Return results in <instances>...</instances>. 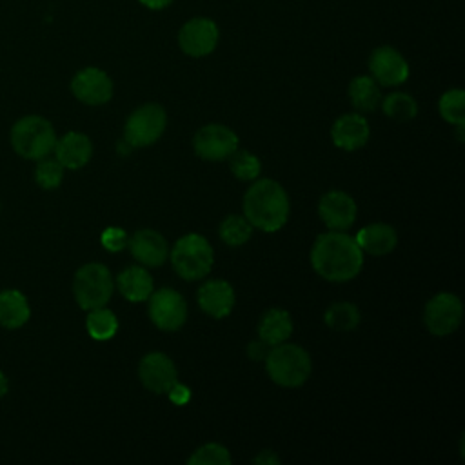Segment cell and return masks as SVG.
Masks as SVG:
<instances>
[{
    "mask_svg": "<svg viewBox=\"0 0 465 465\" xmlns=\"http://www.w3.org/2000/svg\"><path fill=\"white\" fill-rule=\"evenodd\" d=\"M311 265L327 282H349L363 267V251L343 231L322 232L311 247Z\"/></svg>",
    "mask_w": 465,
    "mask_h": 465,
    "instance_id": "obj_1",
    "label": "cell"
},
{
    "mask_svg": "<svg viewBox=\"0 0 465 465\" xmlns=\"http://www.w3.org/2000/svg\"><path fill=\"white\" fill-rule=\"evenodd\" d=\"M289 209L285 189L269 178L254 182L243 196V216L252 227L265 232L280 231L287 223Z\"/></svg>",
    "mask_w": 465,
    "mask_h": 465,
    "instance_id": "obj_2",
    "label": "cell"
},
{
    "mask_svg": "<svg viewBox=\"0 0 465 465\" xmlns=\"http://www.w3.org/2000/svg\"><path fill=\"white\" fill-rule=\"evenodd\" d=\"M269 378L282 387H300L307 381L312 363L309 352L296 343H278L265 356Z\"/></svg>",
    "mask_w": 465,
    "mask_h": 465,
    "instance_id": "obj_3",
    "label": "cell"
},
{
    "mask_svg": "<svg viewBox=\"0 0 465 465\" xmlns=\"http://www.w3.org/2000/svg\"><path fill=\"white\" fill-rule=\"evenodd\" d=\"M56 143V133L49 120L38 114L20 118L11 129V145L25 160L49 156Z\"/></svg>",
    "mask_w": 465,
    "mask_h": 465,
    "instance_id": "obj_4",
    "label": "cell"
},
{
    "mask_svg": "<svg viewBox=\"0 0 465 465\" xmlns=\"http://www.w3.org/2000/svg\"><path fill=\"white\" fill-rule=\"evenodd\" d=\"M213 262L214 252L211 243L196 232H187L178 238L171 251L173 269L183 280L194 282L205 278L213 269Z\"/></svg>",
    "mask_w": 465,
    "mask_h": 465,
    "instance_id": "obj_5",
    "label": "cell"
},
{
    "mask_svg": "<svg viewBox=\"0 0 465 465\" xmlns=\"http://www.w3.org/2000/svg\"><path fill=\"white\" fill-rule=\"evenodd\" d=\"M114 291V280L111 271L98 263L91 262L82 265L73 280V294L80 309L91 311L96 307H104Z\"/></svg>",
    "mask_w": 465,
    "mask_h": 465,
    "instance_id": "obj_6",
    "label": "cell"
},
{
    "mask_svg": "<svg viewBox=\"0 0 465 465\" xmlns=\"http://www.w3.org/2000/svg\"><path fill=\"white\" fill-rule=\"evenodd\" d=\"M167 114L158 104H145L134 109L124 125V140L131 147L153 145L165 131Z\"/></svg>",
    "mask_w": 465,
    "mask_h": 465,
    "instance_id": "obj_7",
    "label": "cell"
},
{
    "mask_svg": "<svg viewBox=\"0 0 465 465\" xmlns=\"http://www.w3.org/2000/svg\"><path fill=\"white\" fill-rule=\"evenodd\" d=\"M463 318L461 300L452 292H440L432 296L423 311V322L430 334L449 336L452 334Z\"/></svg>",
    "mask_w": 465,
    "mask_h": 465,
    "instance_id": "obj_8",
    "label": "cell"
},
{
    "mask_svg": "<svg viewBox=\"0 0 465 465\" xmlns=\"http://www.w3.org/2000/svg\"><path fill=\"white\" fill-rule=\"evenodd\" d=\"M149 300V318L162 331H178L187 320V303L183 296L171 289L162 287L153 291Z\"/></svg>",
    "mask_w": 465,
    "mask_h": 465,
    "instance_id": "obj_9",
    "label": "cell"
},
{
    "mask_svg": "<svg viewBox=\"0 0 465 465\" xmlns=\"http://www.w3.org/2000/svg\"><path fill=\"white\" fill-rule=\"evenodd\" d=\"M194 153L209 162L227 160L238 149L236 133L222 124H209L196 131L193 140Z\"/></svg>",
    "mask_w": 465,
    "mask_h": 465,
    "instance_id": "obj_10",
    "label": "cell"
},
{
    "mask_svg": "<svg viewBox=\"0 0 465 465\" xmlns=\"http://www.w3.org/2000/svg\"><path fill=\"white\" fill-rule=\"evenodd\" d=\"M218 25L205 16L191 18L185 22L178 33V44L180 49L194 58L207 56L214 51L218 44Z\"/></svg>",
    "mask_w": 465,
    "mask_h": 465,
    "instance_id": "obj_11",
    "label": "cell"
},
{
    "mask_svg": "<svg viewBox=\"0 0 465 465\" xmlns=\"http://www.w3.org/2000/svg\"><path fill=\"white\" fill-rule=\"evenodd\" d=\"M138 378L151 392L165 394L171 385L178 381V371L167 354L149 352L138 363Z\"/></svg>",
    "mask_w": 465,
    "mask_h": 465,
    "instance_id": "obj_12",
    "label": "cell"
},
{
    "mask_svg": "<svg viewBox=\"0 0 465 465\" xmlns=\"http://www.w3.org/2000/svg\"><path fill=\"white\" fill-rule=\"evenodd\" d=\"M71 91L85 105H102L113 96V80L98 67H85L73 76Z\"/></svg>",
    "mask_w": 465,
    "mask_h": 465,
    "instance_id": "obj_13",
    "label": "cell"
},
{
    "mask_svg": "<svg viewBox=\"0 0 465 465\" xmlns=\"http://www.w3.org/2000/svg\"><path fill=\"white\" fill-rule=\"evenodd\" d=\"M369 69L372 78L380 85H400L409 78V64L400 51L391 45L376 47L369 58Z\"/></svg>",
    "mask_w": 465,
    "mask_h": 465,
    "instance_id": "obj_14",
    "label": "cell"
},
{
    "mask_svg": "<svg viewBox=\"0 0 465 465\" xmlns=\"http://www.w3.org/2000/svg\"><path fill=\"white\" fill-rule=\"evenodd\" d=\"M356 202L343 191H327L318 202V214L331 231H345L356 220Z\"/></svg>",
    "mask_w": 465,
    "mask_h": 465,
    "instance_id": "obj_15",
    "label": "cell"
},
{
    "mask_svg": "<svg viewBox=\"0 0 465 465\" xmlns=\"http://www.w3.org/2000/svg\"><path fill=\"white\" fill-rule=\"evenodd\" d=\"M127 247L136 262L145 267H158L169 256V245L165 238L154 229H140L129 240Z\"/></svg>",
    "mask_w": 465,
    "mask_h": 465,
    "instance_id": "obj_16",
    "label": "cell"
},
{
    "mask_svg": "<svg viewBox=\"0 0 465 465\" xmlns=\"http://www.w3.org/2000/svg\"><path fill=\"white\" fill-rule=\"evenodd\" d=\"M371 136L369 122L358 113L341 114L331 127V138L343 151L361 149Z\"/></svg>",
    "mask_w": 465,
    "mask_h": 465,
    "instance_id": "obj_17",
    "label": "cell"
},
{
    "mask_svg": "<svg viewBox=\"0 0 465 465\" xmlns=\"http://www.w3.org/2000/svg\"><path fill=\"white\" fill-rule=\"evenodd\" d=\"M200 309L211 318H225L234 307V289L225 280H207L196 292Z\"/></svg>",
    "mask_w": 465,
    "mask_h": 465,
    "instance_id": "obj_18",
    "label": "cell"
},
{
    "mask_svg": "<svg viewBox=\"0 0 465 465\" xmlns=\"http://www.w3.org/2000/svg\"><path fill=\"white\" fill-rule=\"evenodd\" d=\"M54 158L64 165V169H80L84 167L93 154V143L84 133H65L54 143Z\"/></svg>",
    "mask_w": 465,
    "mask_h": 465,
    "instance_id": "obj_19",
    "label": "cell"
},
{
    "mask_svg": "<svg viewBox=\"0 0 465 465\" xmlns=\"http://www.w3.org/2000/svg\"><path fill=\"white\" fill-rule=\"evenodd\" d=\"M354 240L361 251H365L372 256L389 254L391 251H394V247L398 243L394 227L387 225V223H369L356 232Z\"/></svg>",
    "mask_w": 465,
    "mask_h": 465,
    "instance_id": "obj_20",
    "label": "cell"
},
{
    "mask_svg": "<svg viewBox=\"0 0 465 465\" xmlns=\"http://www.w3.org/2000/svg\"><path fill=\"white\" fill-rule=\"evenodd\" d=\"M292 332V318L285 309L272 307L265 311L258 322V336L269 347L283 343Z\"/></svg>",
    "mask_w": 465,
    "mask_h": 465,
    "instance_id": "obj_21",
    "label": "cell"
},
{
    "mask_svg": "<svg viewBox=\"0 0 465 465\" xmlns=\"http://www.w3.org/2000/svg\"><path fill=\"white\" fill-rule=\"evenodd\" d=\"M116 287L120 291V294L129 300V302H145L153 289V278L147 272V269L140 267V265H133L124 269L118 276H116Z\"/></svg>",
    "mask_w": 465,
    "mask_h": 465,
    "instance_id": "obj_22",
    "label": "cell"
},
{
    "mask_svg": "<svg viewBox=\"0 0 465 465\" xmlns=\"http://www.w3.org/2000/svg\"><path fill=\"white\" fill-rule=\"evenodd\" d=\"M31 316L27 298L16 289L0 291V325L5 329H18L27 323Z\"/></svg>",
    "mask_w": 465,
    "mask_h": 465,
    "instance_id": "obj_23",
    "label": "cell"
},
{
    "mask_svg": "<svg viewBox=\"0 0 465 465\" xmlns=\"http://www.w3.org/2000/svg\"><path fill=\"white\" fill-rule=\"evenodd\" d=\"M347 93H349V98H351L352 105L358 111H363V113L374 111L378 107L380 96H381L378 82L372 76H367V74L352 78L351 84H349Z\"/></svg>",
    "mask_w": 465,
    "mask_h": 465,
    "instance_id": "obj_24",
    "label": "cell"
},
{
    "mask_svg": "<svg viewBox=\"0 0 465 465\" xmlns=\"http://www.w3.org/2000/svg\"><path fill=\"white\" fill-rule=\"evenodd\" d=\"M85 329L89 336L96 341H107L111 340L118 331V318L113 311L104 307L91 309L85 320Z\"/></svg>",
    "mask_w": 465,
    "mask_h": 465,
    "instance_id": "obj_25",
    "label": "cell"
},
{
    "mask_svg": "<svg viewBox=\"0 0 465 465\" xmlns=\"http://www.w3.org/2000/svg\"><path fill=\"white\" fill-rule=\"evenodd\" d=\"M323 320L329 329L338 332H347L358 327L360 323V311L351 302H336L327 307Z\"/></svg>",
    "mask_w": 465,
    "mask_h": 465,
    "instance_id": "obj_26",
    "label": "cell"
},
{
    "mask_svg": "<svg viewBox=\"0 0 465 465\" xmlns=\"http://www.w3.org/2000/svg\"><path fill=\"white\" fill-rule=\"evenodd\" d=\"M218 232L223 243H227L229 247H240L252 236V225L245 216L229 214L220 223Z\"/></svg>",
    "mask_w": 465,
    "mask_h": 465,
    "instance_id": "obj_27",
    "label": "cell"
},
{
    "mask_svg": "<svg viewBox=\"0 0 465 465\" xmlns=\"http://www.w3.org/2000/svg\"><path fill=\"white\" fill-rule=\"evenodd\" d=\"M381 109L389 118L398 120V122H407L416 116L418 104L407 93H391L381 102Z\"/></svg>",
    "mask_w": 465,
    "mask_h": 465,
    "instance_id": "obj_28",
    "label": "cell"
},
{
    "mask_svg": "<svg viewBox=\"0 0 465 465\" xmlns=\"http://www.w3.org/2000/svg\"><path fill=\"white\" fill-rule=\"evenodd\" d=\"M440 114L452 125H465V93L461 89H449L441 94L438 104Z\"/></svg>",
    "mask_w": 465,
    "mask_h": 465,
    "instance_id": "obj_29",
    "label": "cell"
},
{
    "mask_svg": "<svg viewBox=\"0 0 465 465\" xmlns=\"http://www.w3.org/2000/svg\"><path fill=\"white\" fill-rule=\"evenodd\" d=\"M227 160H229V167H231L232 174L238 180H243V182L256 180L260 171H262V163H260L258 156L249 153V151H238L236 149Z\"/></svg>",
    "mask_w": 465,
    "mask_h": 465,
    "instance_id": "obj_30",
    "label": "cell"
},
{
    "mask_svg": "<svg viewBox=\"0 0 465 465\" xmlns=\"http://www.w3.org/2000/svg\"><path fill=\"white\" fill-rule=\"evenodd\" d=\"M35 180L42 189H56L64 180V165L56 158L44 156L36 163Z\"/></svg>",
    "mask_w": 465,
    "mask_h": 465,
    "instance_id": "obj_31",
    "label": "cell"
},
{
    "mask_svg": "<svg viewBox=\"0 0 465 465\" xmlns=\"http://www.w3.org/2000/svg\"><path fill=\"white\" fill-rule=\"evenodd\" d=\"M191 465H229L231 454L220 443H205L198 447L187 460Z\"/></svg>",
    "mask_w": 465,
    "mask_h": 465,
    "instance_id": "obj_32",
    "label": "cell"
},
{
    "mask_svg": "<svg viewBox=\"0 0 465 465\" xmlns=\"http://www.w3.org/2000/svg\"><path fill=\"white\" fill-rule=\"evenodd\" d=\"M127 232L122 229V227H105L102 236H100V242L102 245L109 251V252H120L122 249L127 247Z\"/></svg>",
    "mask_w": 465,
    "mask_h": 465,
    "instance_id": "obj_33",
    "label": "cell"
},
{
    "mask_svg": "<svg viewBox=\"0 0 465 465\" xmlns=\"http://www.w3.org/2000/svg\"><path fill=\"white\" fill-rule=\"evenodd\" d=\"M165 394L169 396V400L174 405H185L191 400V389L187 385H183V383H178V381H174Z\"/></svg>",
    "mask_w": 465,
    "mask_h": 465,
    "instance_id": "obj_34",
    "label": "cell"
},
{
    "mask_svg": "<svg viewBox=\"0 0 465 465\" xmlns=\"http://www.w3.org/2000/svg\"><path fill=\"white\" fill-rule=\"evenodd\" d=\"M269 349H271V347H269L265 341L256 340V341H251V343H249V347H247V356H249L251 360H254V361H262V360H265Z\"/></svg>",
    "mask_w": 465,
    "mask_h": 465,
    "instance_id": "obj_35",
    "label": "cell"
},
{
    "mask_svg": "<svg viewBox=\"0 0 465 465\" xmlns=\"http://www.w3.org/2000/svg\"><path fill=\"white\" fill-rule=\"evenodd\" d=\"M252 461L262 463V465H276V463H280V458L272 450L267 449V450H262Z\"/></svg>",
    "mask_w": 465,
    "mask_h": 465,
    "instance_id": "obj_36",
    "label": "cell"
},
{
    "mask_svg": "<svg viewBox=\"0 0 465 465\" xmlns=\"http://www.w3.org/2000/svg\"><path fill=\"white\" fill-rule=\"evenodd\" d=\"M142 5H145L147 9H153V11H160L163 7H167L173 0H138Z\"/></svg>",
    "mask_w": 465,
    "mask_h": 465,
    "instance_id": "obj_37",
    "label": "cell"
},
{
    "mask_svg": "<svg viewBox=\"0 0 465 465\" xmlns=\"http://www.w3.org/2000/svg\"><path fill=\"white\" fill-rule=\"evenodd\" d=\"M7 389H9V381H7L5 374L0 371V398H4L7 394Z\"/></svg>",
    "mask_w": 465,
    "mask_h": 465,
    "instance_id": "obj_38",
    "label": "cell"
}]
</instances>
